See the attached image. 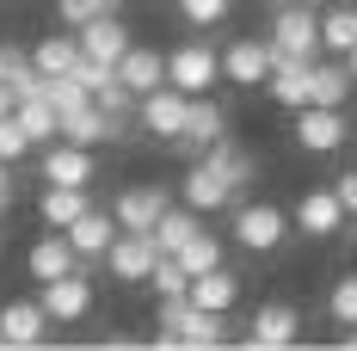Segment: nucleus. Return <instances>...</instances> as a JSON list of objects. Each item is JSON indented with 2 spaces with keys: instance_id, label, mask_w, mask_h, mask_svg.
<instances>
[{
  "instance_id": "f257e3e1",
  "label": "nucleus",
  "mask_w": 357,
  "mask_h": 351,
  "mask_svg": "<svg viewBox=\"0 0 357 351\" xmlns=\"http://www.w3.org/2000/svg\"><path fill=\"white\" fill-rule=\"evenodd\" d=\"M271 50L278 56H321V19H314V6L308 0H284L278 13H271Z\"/></svg>"
},
{
  "instance_id": "f03ea898",
  "label": "nucleus",
  "mask_w": 357,
  "mask_h": 351,
  "mask_svg": "<svg viewBox=\"0 0 357 351\" xmlns=\"http://www.w3.org/2000/svg\"><path fill=\"white\" fill-rule=\"evenodd\" d=\"M185 117H191V93H178L173 80L154 87V93H142V105H136V124L154 142H178L185 136Z\"/></svg>"
},
{
  "instance_id": "7ed1b4c3",
  "label": "nucleus",
  "mask_w": 357,
  "mask_h": 351,
  "mask_svg": "<svg viewBox=\"0 0 357 351\" xmlns=\"http://www.w3.org/2000/svg\"><path fill=\"white\" fill-rule=\"evenodd\" d=\"M167 80H173L178 93H210L215 80H222V50H210V43H178L173 56H167Z\"/></svg>"
},
{
  "instance_id": "20e7f679",
  "label": "nucleus",
  "mask_w": 357,
  "mask_h": 351,
  "mask_svg": "<svg viewBox=\"0 0 357 351\" xmlns=\"http://www.w3.org/2000/svg\"><path fill=\"white\" fill-rule=\"evenodd\" d=\"M271 68H278L271 37H234V43L222 50V80H234V87H265Z\"/></svg>"
},
{
  "instance_id": "39448f33",
  "label": "nucleus",
  "mask_w": 357,
  "mask_h": 351,
  "mask_svg": "<svg viewBox=\"0 0 357 351\" xmlns=\"http://www.w3.org/2000/svg\"><path fill=\"white\" fill-rule=\"evenodd\" d=\"M289 234V216L278 204H241L234 210V241L247 246V253H278Z\"/></svg>"
},
{
  "instance_id": "423d86ee",
  "label": "nucleus",
  "mask_w": 357,
  "mask_h": 351,
  "mask_svg": "<svg viewBox=\"0 0 357 351\" xmlns=\"http://www.w3.org/2000/svg\"><path fill=\"white\" fill-rule=\"evenodd\" d=\"M345 136H351V124H345L339 105H302L296 111V148L333 154V148H345Z\"/></svg>"
},
{
  "instance_id": "0eeeda50",
  "label": "nucleus",
  "mask_w": 357,
  "mask_h": 351,
  "mask_svg": "<svg viewBox=\"0 0 357 351\" xmlns=\"http://www.w3.org/2000/svg\"><path fill=\"white\" fill-rule=\"evenodd\" d=\"M105 265H111V278H117V283H142L148 271L160 265V246H154V234H142V228H123V234L111 241Z\"/></svg>"
},
{
  "instance_id": "6e6552de",
  "label": "nucleus",
  "mask_w": 357,
  "mask_h": 351,
  "mask_svg": "<svg viewBox=\"0 0 357 351\" xmlns=\"http://www.w3.org/2000/svg\"><path fill=\"white\" fill-rule=\"evenodd\" d=\"M345 222H351V210H345V197H339L333 185H321V191H302V197H296V228H302V234H314V241L339 234Z\"/></svg>"
},
{
  "instance_id": "1a4fd4ad",
  "label": "nucleus",
  "mask_w": 357,
  "mask_h": 351,
  "mask_svg": "<svg viewBox=\"0 0 357 351\" xmlns=\"http://www.w3.org/2000/svg\"><path fill=\"white\" fill-rule=\"evenodd\" d=\"M265 93H271V105H284V111L314 105V62H308V56H278Z\"/></svg>"
},
{
  "instance_id": "9d476101",
  "label": "nucleus",
  "mask_w": 357,
  "mask_h": 351,
  "mask_svg": "<svg viewBox=\"0 0 357 351\" xmlns=\"http://www.w3.org/2000/svg\"><path fill=\"white\" fill-rule=\"evenodd\" d=\"M37 173L50 179V185H93L99 167H93V148H80V142H43V167Z\"/></svg>"
},
{
  "instance_id": "9b49d317",
  "label": "nucleus",
  "mask_w": 357,
  "mask_h": 351,
  "mask_svg": "<svg viewBox=\"0 0 357 351\" xmlns=\"http://www.w3.org/2000/svg\"><path fill=\"white\" fill-rule=\"evenodd\" d=\"M37 302L50 308V320H62V327H68V320H86V315H93V278H86V271H68V278H50Z\"/></svg>"
},
{
  "instance_id": "f8f14e48",
  "label": "nucleus",
  "mask_w": 357,
  "mask_h": 351,
  "mask_svg": "<svg viewBox=\"0 0 357 351\" xmlns=\"http://www.w3.org/2000/svg\"><path fill=\"white\" fill-rule=\"evenodd\" d=\"M167 210H173V197H167L160 185H123L117 204H111V216H117L123 228H142V234H154V222Z\"/></svg>"
},
{
  "instance_id": "ddd939ff",
  "label": "nucleus",
  "mask_w": 357,
  "mask_h": 351,
  "mask_svg": "<svg viewBox=\"0 0 357 351\" xmlns=\"http://www.w3.org/2000/svg\"><path fill=\"white\" fill-rule=\"evenodd\" d=\"M296 333H302V315L289 302H265L247 327V345L252 351H284V345H296Z\"/></svg>"
},
{
  "instance_id": "4468645a",
  "label": "nucleus",
  "mask_w": 357,
  "mask_h": 351,
  "mask_svg": "<svg viewBox=\"0 0 357 351\" xmlns=\"http://www.w3.org/2000/svg\"><path fill=\"white\" fill-rule=\"evenodd\" d=\"M130 43H136V37H130V25H123L117 13H99V19H86V25H80V50H86V56H99V62H111V68L130 56Z\"/></svg>"
},
{
  "instance_id": "2eb2a0df",
  "label": "nucleus",
  "mask_w": 357,
  "mask_h": 351,
  "mask_svg": "<svg viewBox=\"0 0 357 351\" xmlns=\"http://www.w3.org/2000/svg\"><path fill=\"white\" fill-rule=\"evenodd\" d=\"M25 271H31L37 283H50V278H68V271H80V253H74L68 234H43V241L25 253Z\"/></svg>"
},
{
  "instance_id": "dca6fc26",
  "label": "nucleus",
  "mask_w": 357,
  "mask_h": 351,
  "mask_svg": "<svg viewBox=\"0 0 357 351\" xmlns=\"http://www.w3.org/2000/svg\"><path fill=\"white\" fill-rule=\"evenodd\" d=\"M185 204H191L197 216H210V210H228V204H234V185H228V179L215 173L210 160H197V167L185 173Z\"/></svg>"
},
{
  "instance_id": "f3484780",
  "label": "nucleus",
  "mask_w": 357,
  "mask_h": 351,
  "mask_svg": "<svg viewBox=\"0 0 357 351\" xmlns=\"http://www.w3.org/2000/svg\"><path fill=\"white\" fill-rule=\"evenodd\" d=\"M86 210H93L86 185H50V179H43V197H37V216H43L50 228H74V222H80Z\"/></svg>"
},
{
  "instance_id": "a211bd4d",
  "label": "nucleus",
  "mask_w": 357,
  "mask_h": 351,
  "mask_svg": "<svg viewBox=\"0 0 357 351\" xmlns=\"http://www.w3.org/2000/svg\"><path fill=\"white\" fill-rule=\"evenodd\" d=\"M43 327H50V308L43 302H6L0 308V339L6 345H43Z\"/></svg>"
},
{
  "instance_id": "6ab92c4d",
  "label": "nucleus",
  "mask_w": 357,
  "mask_h": 351,
  "mask_svg": "<svg viewBox=\"0 0 357 351\" xmlns=\"http://www.w3.org/2000/svg\"><path fill=\"white\" fill-rule=\"evenodd\" d=\"M62 234L74 241V253H80V259H99V253H111V241L123 234V222H117V216H105V210H86L74 228H62Z\"/></svg>"
},
{
  "instance_id": "aec40b11",
  "label": "nucleus",
  "mask_w": 357,
  "mask_h": 351,
  "mask_svg": "<svg viewBox=\"0 0 357 351\" xmlns=\"http://www.w3.org/2000/svg\"><path fill=\"white\" fill-rule=\"evenodd\" d=\"M228 136V111L215 105L210 93H197V99H191V117H185V148H197V154H204V148H210V142H222Z\"/></svg>"
},
{
  "instance_id": "412c9836",
  "label": "nucleus",
  "mask_w": 357,
  "mask_h": 351,
  "mask_svg": "<svg viewBox=\"0 0 357 351\" xmlns=\"http://www.w3.org/2000/svg\"><path fill=\"white\" fill-rule=\"evenodd\" d=\"M191 302H197V308H215V315H228V308L241 302V278H234L228 265L197 271V278H191Z\"/></svg>"
},
{
  "instance_id": "4be33fe9",
  "label": "nucleus",
  "mask_w": 357,
  "mask_h": 351,
  "mask_svg": "<svg viewBox=\"0 0 357 351\" xmlns=\"http://www.w3.org/2000/svg\"><path fill=\"white\" fill-rule=\"evenodd\" d=\"M204 160H210L215 173H222L228 185H234V191H247L252 179H259V160H252V154L241 148V142H228V136H222V142H210V148H204Z\"/></svg>"
},
{
  "instance_id": "5701e85b",
  "label": "nucleus",
  "mask_w": 357,
  "mask_h": 351,
  "mask_svg": "<svg viewBox=\"0 0 357 351\" xmlns=\"http://www.w3.org/2000/svg\"><path fill=\"white\" fill-rule=\"evenodd\" d=\"M117 74H123L136 93H154V87H167V56H160V50H142V43H130V56L117 62Z\"/></svg>"
},
{
  "instance_id": "b1692460",
  "label": "nucleus",
  "mask_w": 357,
  "mask_h": 351,
  "mask_svg": "<svg viewBox=\"0 0 357 351\" xmlns=\"http://www.w3.org/2000/svg\"><path fill=\"white\" fill-rule=\"evenodd\" d=\"M351 87H357V74H351V62H345V56L314 62V105H339V111H345Z\"/></svg>"
},
{
  "instance_id": "393cba45",
  "label": "nucleus",
  "mask_w": 357,
  "mask_h": 351,
  "mask_svg": "<svg viewBox=\"0 0 357 351\" xmlns=\"http://www.w3.org/2000/svg\"><path fill=\"white\" fill-rule=\"evenodd\" d=\"M80 56H86V50H80V31H74V37H43V43L31 50V62H37V74H43V80L74 74V62H80Z\"/></svg>"
},
{
  "instance_id": "a878e982",
  "label": "nucleus",
  "mask_w": 357,
  "mask_h": 351,
  "mask_svg": "<svg viewBox=\"0 0 357 351\" xmlns=\"http://www.w3.org/2000/svg\"><path fill=\"white\" fill-rule=\"evenodd\" d=\"M173 333H178V345H191V351H197V345H204V351H210V345H228V320L215 315V308H197V302H191L185 327H173Z\"/></svg>"
},
{
  "instance_id": "bb28decb",
  "label": "nucleus",
  "mask_w": 357,
  "mask_h": 351,
  "mask_svg": "<svg viewBox=\"0 0 357 351\" xmlns=\"http://www.w3.org/2000/svg\"><path fill=\"white\" fill-rule=\"evenodd\" d=\"M19 124H25V136H31L37 148L62 136V111L50 105V93H37V99H19Z\"/></svg>"
},
{
  "instance_id": "cd10ccee",
  "label": "nucleus",
  "mask_w": 357,
  "mask_h": 351,
  "mask_svg": "<svg viewBox=\"0 0 357 351\" xmlns=\"http://www.w3.org/2000/svg\"><path fill=\"white\" fill-rule=\"evenodd\" d=\"M321 50L326 56H351L357 50V6H333L321 19Z\"/></svg>"
},
{
  "instance_id": "c85d7f7f",
  "label": "nucleus",
  "mask_w": 357,
  "mask_h": 351,
  "mask_svg": "<svg viewBox=\"0 0 357 351\" xmlns=\"http://www.w3.org/2000/svg\"><path fill=\"white\" fill-rule=\"evenodd\" d=\"M191 234H197V210H191V204H185V210H167L154 222V246H160V253H178Z\"/></svg>"
},
{
  "instance_id": "c756f323",
  "label": "nucleus",
  "mask_w": 357,
  "mask_h": 351,
  "mask_svg": "<svg viewBox=\"0 0 357 351\" xmlns=\"http://www.w3.org/2000/svg\"><path fill=\"white\" fill-rule=\"evenodd\" d=\"M178 265H185V271H191V278H197V271H215V265H222V241H215V234H204V228H197V234H191V241L178 246Z\"/></svg>"
},
{
  "instance_id": "7c9ffc66",
  "label": "nucleus",
  "mask_w": 357,
  "mask_h": 351,
  "mask_svg": "<svg viewBox=\"0 0 357 351\" xmlns=\"http://www.w3.org/2000/svg\"><path fill=\"white\" fill-rule=\"evenodd\" d=\"M148 283H154V296H191V271L178 265V253H160V265L148 271Z\"/></svg>"
},
{
  "instance_id": "2f4dec72",
  "label": "nucleus",
  "mask_w": 357,
  "mask_h": 351,
  "mask_svg": "<svg viewBox=\"0 0 357 351\" xmlns=\"http://www.w3.org/2000/svg\"><path fill=\"white\" fill-rule=\"evenodd\" d=\"M31 148H37V142L25 136V124H19V111H6V117H0V160H13V167H19V160H25Z\"/></svg>"
},
{
  "instance_id": "473e14b6",
  "label": "nucleus",
  "mask_w": 357,
  "mask_h": 351,
  "mask_svg": "<svg viewBox=\"0 0 357 351\" xmlns=\"http://www.w3.org/2000/svg\"><path fill=\"white\" fill-rule=\"evenodd\" d=\"M326 315H333V327H357V271L333 283V296H326Z\"/></svg>"
},
{
  "instance_id": "72a5a7b5",
  "label": "nucleus",
  "mask_w": 357,
  "mask_h": 351,
  "mask_svg": "<svg viewBox=\"0 0 357 351\" xmlns=\"http://www.w3.org/2000/svg\"><path fill=\"white\" fill-rule=\"evenodd\" d=\"M228 13H234V0H178V19L197 25V31H204V25H222Z\"/></svg>"
},
{
  "instance_id": "f704fd0d",
  "label": "nucleus",
  "mask_w": 357,
  "mask_h": 351,
  "mask_svg": "<svg viewBox=\"0 0 357 351\" xmlns=\"http://www.w3.org/2000/svg\"><path fill=\"white\" fill-rule=\"evenodd\" d=\"M50 105H56V111H62V117H68V111L93 105V93H86V87H80L74 74H56V80H50Z\"/></svg>"
},
{
  "instance_id": "c9c22d12",
  "label": "nucleus",
  "mask_w": 357,
  "mask_h": 351,
  "mask_svg": "<svg viewBox=\"0 0 357 351\" xmlns=\"http://www.w3.org/2000/svg\"><path fill=\"white\" fill-rule=\"evenodd\" d=\"M99 13H117V0H56V19L62 25H86V19H99Z\"/></svg>"
},
{
  "instance_id": "e433bc0d",
  "label": "nucleus",
  "mask_w": 357,
  "mask_h": 351,
  "mask_svg": "<svg viewBox=\"0 0 357 351\" xmlns=\"http://www.w3.org/2000/svg\"><path fill=\"white\" fill-rule=\"evenodd\" d=\"M31 68H37V62L25 56V50H19V43H0V80H6V87H19V80H25Z\"/></svg>"
},
{
  "instance_id": "4c0bfd02",
  "label": "nucleus",
  "mask_w": 357,
  "mask_h": 351,
  "mask_svg": "<svg viewBox=\"0 0 357 351\" xmlns=\"http://www.w3.org/2000/svg\"><path fill=\"white\" fill-rule=\"evenodd\" d=\"M185 315H191V296H160V315H154V327H185Z\"/></svg>"
},
{
  "instance_id": "58836bf2",
  "label": "nucleus",
  "mask_w": 357,
  "mask_h": 351,
  "mask_svg": "<svg viewBox=\"0 0 357 351\" xmlns=\"http://www.w3.org/2000/svg\"><path fill=\"white\" fill-rule=\"evenodd\" d=\"M333 191H339V197H345V210L357 216V167H351V173H339V179H333Z\"/></svg>"
},
{
  "instance_id": "ea45409f",
  "label": "nucleus",
  "mask_w": 357,
  "mask_h": 351,
  "mask_svg": "<svg viewBox=\"0 0 357 351\" xmlns=\"http://www.w3.org/2000/svg\"><path fill=\"white\" fill-rule=\"evenodd\" d=\"M6 204H13V160H0V216H6Z\"/></svg>"
},
{
  "instance_id": "a19ab883",
  "label": "nucleus",
  "mask_w": 357,
  "mask_h": 351,
  "mask_svg": "<svg viewBox=\"0 0 357 351\" xmlns=\"http://www.w3.org/2000/svg\"><path fill=\"white\" fill-rule=\"evenodd\" d=\"M6 111H19V93H13V87L0 80V117H6Z\"/></svg>"
},
{
  "instance_id": "79ce46f5",
  "label": "nucleus",
  "mask_w": 357,
  "mask_h": 351,
  "mask_svg": "<svg viewBox=\"0 0 357 351\" xmlns=\"http://www.w3.org/2000/svg\"><path fill=\"white\" fill-rule=\"evenodd\" d=\"M345 62H351V74H357V50H351V56H345Z\"/></svg>"
},
{
  "instance_id": "37998d69",
  "label": "nucleus",
  "mask_w": 357,
  "mask_h": 351,
  "mask_svg": "<svg viewBox=\"0 0 357 351\" xmlns=\"http://www.w3.org/2000/svg\"><path fill=\"white\" fill-rule=\"evenodd\" d=\"M265 6H284V0H265Z\"/></svg>"
},
{
  "instance_id": "c03bdc74",
  "label": "nucleus",
  "mask_w": 357,
  "mask_h": 351,
  "mask_svg": "<svg viewBox=\"0 0 357 351\" xmlns=\"http://www.w3.org/2000/svg\"><path fill=\"white\" fill-rule=\"evenodd\" d=\"M308 6H326V0H308Z\"/></svg>"
},
{
  "instance_id": "a18cd8bd",
  "label": "nucleus",
  "mask_w": 357,
  "mask_h": 351,
  "mask_svg": "<svg viewBox=\"0 0 357 351\" xmlns=\"http://www.w3.org/2000/svg\"><path fill=\"white\" fill-rule=\"evenodd\" d=\"M0 345H6V339H0Z\"/></svg>"
}]
</instances>
